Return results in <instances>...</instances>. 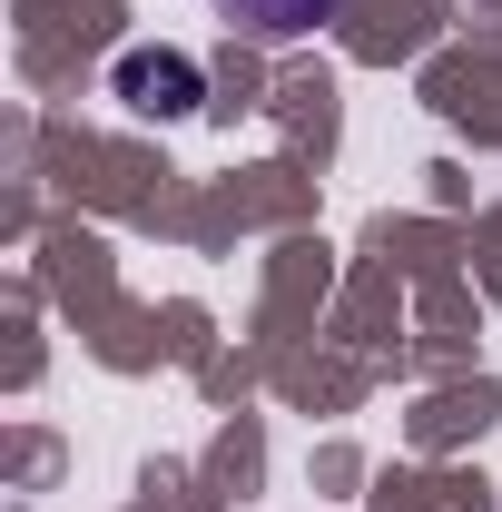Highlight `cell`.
I'll return each mask as SVG.
<instances>
[{
  "label": "cell",
  "mask_w": 502,
  "mask_h": 512,
  "mask_svg": "<svg viewBox=\"0 0 502 512\" xmlns=\"http://www.w3.org/2000/svg\"><path fill=\"white\" fill-rule=\"evenodd\" d=\"M237 30H256V40H296V30H325L335 20V0H217Z\"/></svg>",
  "instance_id": "7a4b0ae2"
},
{
  "label": "cell",
  "mask_w": 502,
  "mask_h": 512,
  "mask_svg": "<svg viewBox=\"0 0 502 512\" xmlns=\"http://www.w3.org/2000/svg\"><path fill=\"white\" fill-rule=\"evenodd\" d=\"M197 89H207V79H197L188 50H128V60H119V99L148 109V119H188Z\"/></svg>",
  "instance_id": "6da1fadb"
}]
</instances>
